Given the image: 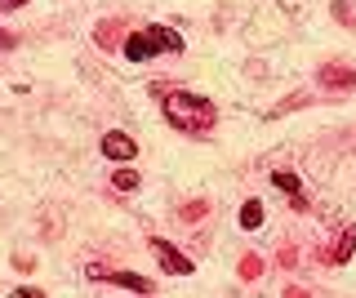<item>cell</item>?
<instances>
[{"label":"cell","mask_w":356,"mask_h":298,"mask_svg":"<svg viewBox=\"0 0 356 298\" xmlns=\"http://www.w3.org/2000/svg\"><path fill=\"white\" fill-rule=\"evenodd\" d=\"M321 81H325V85H356V72H343V67H325V72H321Z\"/></svg>","instance_id":"obj_10"},{"label":"cell","mask_w":356,"mask_h":298,"mask_svg":"<svg viewBox=\"0 0 356 298\" xmlns=\"http://www.w3.org/2000/svg\"><path fill=\"white\" fill-rule=\"evenodd\" d=\"M259 223H263V205H259V201H245V205H241V227L254 231Z\"/></svg>","instance_id":"obj_6"},{"label":"cell","mask_w":356,"mask_h":298,"mask_svg":"<svg viewBox=\"0 0 356 298\" xmlns=\"http://www.w3.org/2000/svg\"><path fill=\"white\" fill-rule=\"evenodd\" d=\"M103 156L116 160V165H129L134 156H138V142H134L129 134H107L103 138Z\"/></svg>","instance_id":"obj_5"},{"label":"cell","mask_w":356,"mask_h":298,"mask_svg":"<svg viewBox=\"0 0 356 298\" xmlns=\"http://www.w3.org/2000/svg\"><path fill=\"white\" fill-rule=\"evenodd\" d=\"M85 276H89V281H111V285H125V290H134V294H147V290H152V281H143V276H134V272H107V267H89Z\"/></svg>","instance_id":"obj_4"},{"label":"cell","mask_w":356,"mask_h":298,"mask_svg":"<svg viewBox=\"0 0 356 298\" xmlns=\"http://www.w3.org/2000/svg\"><path fill=\"white\" fill-rule=\"evenodd\" d=\"M0 45H14V36H9V31H5V27H0Z\"/></svg>","instance_id":"obj_12"},{"label":"cell","mask_w":356,"mask_h":298,"mask_svg":"<svg viewBox=\"0 0 356 298\" xmlns=\"http://www.w3.org/2000/svg\"><path fill=\"white\" fill-rule=\"evenodd\" d=\"M165 116H170V125L187 129V134H205V129H214V103L200 98V94H187V90L165 94Z\"/></svg>","instance_id":"obj_1"},{"label":"cell","mask_w":356,"mask_h":298,"mask_svg":"<svg viewBox=\"0 0 356 298\" xmlns=\"http://www.w3.org/2000/svg\"><path fill=\"white\" fill-rule=\"evenodd\" d=\"M111 187H116V192H134V187H138V169H116L111 174Z\"/></svg>","instance_id":"obj_8"},{"label":"cell","mask_w":356,"mask_h":298,"mask_svg":"<svg viewBox=\"0 0 356 298\" xmlns=\"http://www.w3.org/2000/svg\"><path fill=\"white\" fill-rule=\"evenodd\" d=\"M356 254V227H348L343 231V240H339V249H334V263H348Z\"/></svg>","instance_id":"obj_7"},{"label":"cell","mask_w":356,"mask_h":298,"mask_svg":"<svg viewBox=\"0 0 356 298\" xmlns=\"http://www.w3.org/2000/svg\"><path fill=\"white\" fill-rule=\"evenodd\" d=\"M27 0H0V9H22Z\"/></svg>","instance_id":"obj_11"},{"label":"cell","mask_w":356,"mask_h":298,"mask_svg":"<svg viewBox=\"0 0 356 298\" xmlns=\"http://www.w3.org/2000/svg\"><path fill=\"white\" fill-rule=\"evenodd\" d=\"M156 53H183V36H178L174 27H161V23L125 36V58L129 63H147Z\"/></svg>","instance_id":"obj_2"},{"label":"cell","mask_w":356,"mask_h":298,"mask_svg":"<svg viewBox=\"0 0 356 298\" xmlns=\"http://www.w3.org/2000/svg\"><path fill=\"white\" fill-rule=\"evenodd\" d=\"M152 254H156V263H161L170 276H192V258H187V254H178L170 240L156 236V240H152Z\"/></svg>","instance_id":"obj_3"},{"label":"cell","mask_w":356,"mask_h":298,"mask_svg":"<svg viewBox=\"0 0 356 298\" xmlns=\"http://www.w3.org/2000/svg\"><path fill=\"white\" fill-rule=\"evenodd\" d=\"M272 183L281 187V192H289V196H303V187H298V179H294L289 169H276V174H272Z\"/></svg>","instance_id":"obj_9"}]
</instances>
